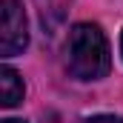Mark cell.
<instances>
[{
	"mask_svg": "<svg viewBox=\"0 0 123 123\" xmlns=\"http://www.w3.org/2000/svg\"><path fill=\"white\" fill-rule=\"evenodd\" d=\"M66 69L77 80H100L109 74V40L94 23H77L66 40Z\"/></svg>",
	"mask_w": 123,
	"mask_h": 123,
	"instance_id": "cell-1",
	"label": "cell"
},
{
	"mask_svg": "<svg viewBox=\"0 0 123 123\" xmlns=\"http://www.w3.org/2000/svg\"><path fill=\"white\" fill-rule=\"evenodd\" d=\"M29 46V23L23 6L17 0H3V20H0V52L3 57H14Z\"/></svg>",
	"mask_w": 123,
	"mask_h": 123,
	"instance_id": "cell-2",
	"label": "cell"
},
{
	"mask_svg": "<svg viewBox=\"0 0 123 123\" xmlns=\"http://www.w3.org/2000/svg\"><path fill=\"white\" fill-rule=\"evenodd\" d=\"M23 92H26L23 77H20L12 66H3V69H0V103H3L6 109H12V106H17V103L23 100Z\"/></svg>",
	"mask_w": 123,
	"mask_h": 123,
	"instance_id": "cell-3",
	"label": "cell"
},
{
	"mask_svg": "<svg viewBox=\"0 0 123 123\" xmlns=\"http://www.w3.org/2000/svg\"><path fill=\"white\" fill-rule=\"evenodd\" d=\"M86 123H123V117H117V115H94Z\"/></svg>",
	"mask_w": 123,
	"mask_h": 123,
	"instance_id": "cell-4",
	"label": "cell"
},
{
	"mask_svg": "<svg viewBox=\"0 0 123 123\" xmlns=\"http://www.w3.org/2000/svg\"><path fill=\"white\" fill-rule=\"evenodd\" d=\"M3 123H23V120H3Z\"/></svg>",
	"mask_w": 123,
	"mask_h": 123,
	"instance_id": "cell-5",
	"label": "cell"
},
{
	"mask_svg": "<svg viewBox=\"0 0 123 123\" xmlns=\"http://www.w3.org/2000/svg\"><path fill=\"white\" fill-rule=\"evenodd\" d=\"M120 55H123V34H120Z\"/></svg>",
	"mask_w": 123,
	"mask_h": 123,
	"instance_id": "cell-6",
	"label": "cell"
}]
</instances>
